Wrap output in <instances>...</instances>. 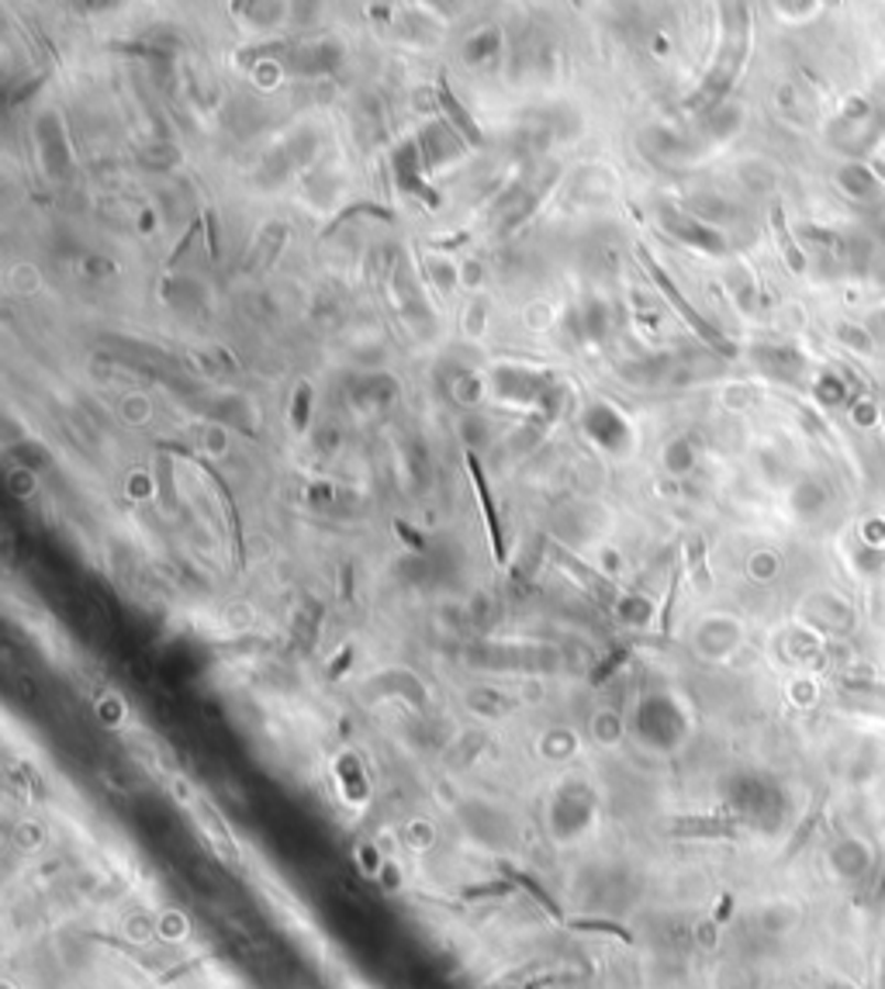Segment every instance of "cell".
Listing matches in <instances>:
<instances>
[{
	"mask_svg": "<svg viewBox=\"0 0 885 989\" xmlns=\"http://www.w3.org/2000/svg\"><path fill=\"white\" fill-rule=\"evenodd\" d=\"M308 412H312V384H302L298 394H294V430H305L308 423Z\"/></svg>",
	"mask_w": 885,
	"mask_h": 989,
	"instance_id": "cell-8",
	"label": "cell"
},
{
	"mask_svg": "<svg viewBox=\"0 0 885 989\" xmlns=\"http://www.w3.org/2000/svg\"><path fill=\"white\" fill-rule=\"evenodd\" d=\"M467 471H471L474 478V491L481 499V509H484V523H488V533H491V543H495V554L502 557V526H499V512H495V502H491V491H488V481H484V471L478 457L467 454Z\"/></svg>",
	"mask_w": 885,
	"mask_h": 989,
	"instance_id": "cell-3",
	"label": "cell"
},
{
	"mask_svg": "<svg viewBox=\"0 0 885 989\" xmlns=\"http://www.w3.org/2000/svg\"><path fill=\"white\" fill-rule=\"evenodd\" d=\"M841 187L848 191V194H854V197H872L875 191H878V181L872 177V170L868 166H848V170H841Z\"/></svg>",
	"mask_w": 885,
	"mask_h": 989,
	"instance_id": "cell-6",
	"label": "cell"
},
{
	"mask_svg": "<svg viewBox=\"0 0 885 989\" xmlns=\"http://www.w3.org/2000/svg\"><path fill=\"white\" fill-rule=\"evenodd\" d=\"M772 229H775V239H778V250H782V257L789 260V267L796 270V274H802V270H806V257H802V250L796 246V239H793L789 226H785V215H782V208H775V211H772Z\"/></svg>",
	"mask_w": 885,
	"mask_h": 989,
	"instance_id": "cell-4",
	"label": "cell"
},
{
	"mask_svg": "<svg viewBox=\"0 0 885 989\" xmlns=\"http://www.w3.org/2000/svg\"><path fill=\"white\" fill-rule=\"evenodd\" d=\"M284 989H315L312 982H305V979H287V986Z\"/></svg>",
	"mask_w": 885,
	"mask_h": 989,
	"instance_id": "cell-9",
	"label": "cell"
},
{
	"mask_svg": "<svg viewBox=\"0 0 885 989\" xmlns=\"http://www.w3.org/2000/svg\"><path fill=\"white\" fill-rule=\"evenodd\" d=\"M439 105H442V111L450 115V121L457 126V132L467 139V142H481V132H478V126H474V118H467L463 111H460V105L454 101V94H450V87H447V80L439 84Z\"/></svg>",
	"mask_w": 885,
	"mask_h": 989,
	"instance_id": "cell-5",
	"label": "cell"
},
{
	"mask_svg": "<svg viewBox=\"0 0 885 989\" xmlns=\"http://www.w3.org/2000/svg\"><path fill=\"white\" fill-rule=\"evenodd\" d=\"M723 45H720V56L717 63H712L709 69V80L702 84V90L696 94L692 108H706V105H717L720 97L733 87V80L741 77L744 69V59L751 53V18H747V8H726L723 11Z\"/></svg>",
	"mask_w": 885,
	"mask_h": 989,
	"instance_id": "cell-1",
	"label": "cell"
},
{
	"mask_svg": "<svg viewBox=\"0 0 885 989\" xmlns=\"http://www.w3.org/2000/svg\"><path fill=\"white\" fill-rule=\"evenodd\" d=\"M636 253H641V260H644V267H647L651 281L657 284V291H660L664 298H668L671 305H675V312L685 318V323L696 329V336H699L706 346H712V350H717V354H723V357H736V346H733V343H730V339H726V336H723L717 326L706 323V318H702V315L692 308V302H685V294L678 291V284H675V281H671L668 274H664V270H660V267L651 260V253L644 250V246H641V250H636Z\"/></svg>",
	"mask_w": 885,
	"mask_h": 989,
	"instance_id": "cell-2",
	"label": "cell"
},
{
	"mask_svg": "<svg viewBox=\"0 0 885 989\" xmlns=\"http://www.w3.org/2000/svg\"><path fill=\"white\" fill-rule=\"evenodd\" d=\"M817 399H820L823 405H841V402L848 399L844 378H838V374H823V378L817 381Z\"/></svg>",
	"mask_w": 885,
	"mask_h": 989,
	"instance_id": "cell-7",
	"label": "cell"
}]
</instances>
